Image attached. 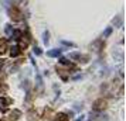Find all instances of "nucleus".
<instances>
[{
  "instance_id": "obj_1",
  "label": "nucleus",
  "mask_w": 126,
  "mask_h": 121,
  "mask_svg": "<svg viewBox=\"0 0 126 121\" xmlns=\"http://www.w3.org/2000/svg\"><path fill=\"white\" fill-rule=\"evenodd\" d=\"M106 107H108V100L103 99V97L95 100L94 104H92V109L95 110V111H102V110H105Z\"/></svg>"
},
{
  "instance_id": "obj_2",
  "label": "nucleus",
  "mask_w": 126,
  "mask_h": 121,
  "mask_svg": "<svg viewBox=\"0 0 126 121\" xmlns=\"http://www.w3.org/2000/svg\"><path fill=\"white\" fill-rule=\"evenodd\" d=\"M10 17H12L13 21H21L23 20V13L17 7H12L10 9Z\"/></svg>"
},
{
  "instance_id": "obj_3",
  "label": "nucleus",
  "mask_w": 126,
  "mask_h": 121,
  "mask_svg": "<svg viewBox=\"0 0 126 121\" xmlns=\"http://www.w3.org/2000/svg\"><path fill=\"white\" fill-rule=\"evenodd\" d=\"M13 104V100L9 97H0V110L1 111H6L7 109H9V106H12Z\"/></svg>"
},
{
  "instance_id": "obj_4",
  "label": "nucleus",
  "mask_w": 126,
  "mask_h": 121,
  "mask_svg": "<svg viewBox=\"0 0 126 121\" xmlns=\"http://www.w3.org/2000/svg\"><path fill=\"white\" fill-rule=\"evenodd\" d=\"M9 51V44L6 38H0V55H4Z\"/></svg>"
},
{
  "instance_id": "obj_5",
  "label": "nucleus",
  "mask_w": 126,
  "mask_h": 121,
  "mask_svg": "<svg viewBox=\"0 0 126 121\" xmlns=\"http://www.w3.org/2000/svg\"><path fill=\"white\" fill-rule=\"evenodd\" d=\"M43 117H44V121H52V118L55 117V114H54L52 109H46V110H44Z\"/></svg>"
},
{
  "instance_id": "obj_6",
  "label": "nucleus",
  "mask_w": 126,
  "mask_h": 121,
  "mask_svg": "<svg viewBox=\"0 0 126 121\" xmlns=\"http://www.w3.org/2000/svg\"><path fill=\"white\" fill-rule=\"evenodd\" d=\"M54 120L55 121H69V115L67 113H58V114H55Z\"/></svg>"
},
{
  "instance_id": "obj_7",
  "label": "nucleus",
  "mask_w": 126,
  "mask_h": 121,
  "mask_svg": "<svg viewBox=\"0 0 126 121\" xmlns=\"http://www.w3.org/2000/svg\"><path fill=\"white\" fill-rule=\"evenodd\" d=\"M34 117H37V113L30 111V113H29V121H34Z\"/></svg>"
}]
</instances>
